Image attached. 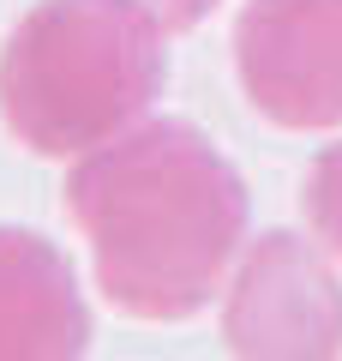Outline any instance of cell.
I'll return each mask as SVG.
<instances>
[{"label": "cell", "mask_w": 342, "mask_h": 361, "mask_svg": "<svg viewBox=\"0 0 342 361\" xmlns=\"http://www.w3.org/2000/svg\"><path fill=\"white\" fill-rule=\"evenodd\" d=\"M90 307L49 235L0 223V361H84Z\"/></svg>", "instance_id": "cell-5"}, {"label": "cell", "mask_w": 342, "mask_h": 361, "mask_svg": "<svg viewBox=\"0 0 342 361\" xmlns=\"http://www.w3.org/2000/svg\"><path fill=\"white\" fill-rule=\"evenodd\" d=\"M144 6H151V13H156V18H163V25L180 37V30H198L204 18L222 6V0H144Z\"/></svg>", "instance_id": "cell-7"}, {"label": "cell", "mask_w": 342, "mask_h": 361, "mask_svg": "<svg viewBox=\"0 0 342 361\" xmlns=\"http://www.w3.org/2000/svg\"><path fill=\"white\" fill-rule=\"evenodd\" d=\"M222 349L234 361H342V277L294 229L246 241L222 295Z\"/></svg>", "instance_id": "cell-3"}, {"label": "cell", "mask_w": 342, "mask_h": 361, "mask_svg": "<svg viewBox=\"0 0 342 361\" xmlns=\"http://www.w3.org/2000/svg\"><path fill=\"white\" fill-rule=\"evenodd\" d=\"M300 211H306L312 241L342 265V145H324V151L306 163V175H300Z\"/></svg>", "instance_id": "cell-6"}, {"label": "cell", "mask_w": 342, "mask_h": 361, "mask_svg": "<svg viewBox=\"0 0 342 361\" xmlns=\"http://www.w3.org/2000/svg\"><path fill=\"white\" fill-rule=\"evenodd\" d=\"M163 42L144 0H37L0 42V121L30 157L78 163L151 115Z\"/></svg>", "instance_id": "cell-2"}, {"label": "cell", "mask_w": 342, "mask_h": 361, "mask_svg": "<svg viewBox=\"0 0 342 361\" xmlns=\"http://www.w3.org/2000/svg\"><path fill=\"white\" fill-rule=\"evenodd\" d=\"M234 73L270 127H342V0H246L234 18Z\"/></svg>", "instance_id": "cell-4"}, {"label": "cell", "mask_w": 342, "mask_h": 361, "mask_svg": "<svg viewBox=\"0 0 342 361\" xmlns=\"http://www.w3.org/2000/svg\"><path fill=\"white\" fill-rule=\"evenodd\" d=\"M66 223L102 301L144 325L198 319L246 247L253 193L192 121H139L66 169Z\"/></svg>", "instance_id": "cell-1"}]
</instances>
